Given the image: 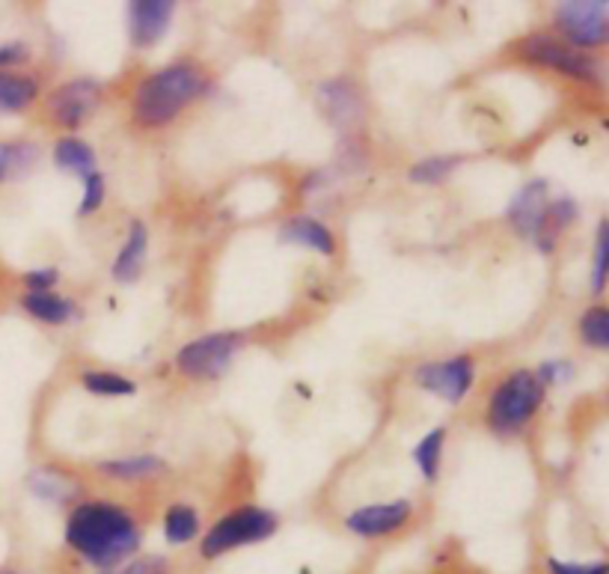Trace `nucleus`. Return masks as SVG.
Returning a JSON list of instances; mask_svg holds the SVG:
<instances>
[{
  "mask_svg": "<svg viewBox=\"0 0 609 574\" xmlns=\"http://www.w3.org/2000/svg\"><path fill=\"white\" fill-rule=\"evenodd\" d=\"M173 7L170 0H134L128 10L134 46H156L173 21Z\"/></svg>",
  "mask_w": 609,
  "mask_h": 574,
  "instance_id": "nucleus-11",
  "label": "nucleus"
},
{
  "mask_svg": "<svg viewBox=\"0 0 609 574\" xmlns=\"http://www.w3.org/2000/svg\"><path fill=\"white\" fill-rule=\"evenodd\" d=\"M164 467V462L158 456H134V458H119V462H108L101 465V471L119 479H143V476L158 474Z\"/></svg>",
  "mask_w": 609,
  "mask_h": 574,
  "instance_id": "nucleus-21",
  "label": "nucleus"
},
{
  "mask_svg": "<svg viewBox=\"0 0 609 574\" xmlns=\"http://www.w3.org/2000/svg\"><path fill=\"white\" fill-rule=\"evenodd\" d=\"M30 488L46 497V501H69L74 494V485L66 476L54 474V471H37L30 474Z\"/></svg>",
  "mask_w": 609,
  "mask_h": 574,
  "instance_id": "nucleus-23",
  "label": "nucleus"
},
{
  "mask_svg": "<svg viewBox=\"0 0 609 574\" xmlns=\"http://www.w3.org/2000/svg\"><path fill=\"white\" fill-rule=\"evenodd\" d=\"M30 158H33L30 147H0V179L24 170L30 165Z\"/></svg>",
  "mask_w": 609,
  "mask_h": 574,
  "instance_id": "nucleus-26",
  "label": "nucleus"
},
{
  "mask_svg": "<svg viewBox=\"0 0 609 574\" xmlns=\"http://www.w3.org/2000/svg\"><path fill=\"white\" fill-rule=\"evenodd\" d=\"M37 99V81L28 75H0V110H24Z\"/></svg>",
  "mask_w": 609,
  "mask_h": 574,
  "instance_id": "nucleus-18",
  "label": "nucleus"
},
{
  "mask_svg": "<svg viewBox=\"0 0 609 574\" xmlns=\"http://www.w3.org/2000/svg\"><path fill=\"white\" fill-rule=\"evenodd\" d=\"M607 224H600L598 229V254H595V277H591V286L595 293H603L607 286Z\"/></svg>",
  "mask_w": 609,
  "mask_h": 574,
  "instance_id": "nucleus-27",
  "label": "nucleus"
},
{
  "mask_svg": "<svg viewBox=\"0 0 609 574\" xmlns=\"http://www.w3.org/2000/svg\"><path fill=\"white\" fill-rule=\"evenodd\" d=\"M277 530V518L271 512L262 509H241L227 515L209 530V536L202 542V554L220 556L238 545H250V542H262Z\"/></svg>",
  "mask_w": 609,
  "mask_h": 574,
  "instance_id": "nucleus-4",
  "label": "nucleus"
},
{
  "mask_svg": "<svg viewBox=\"0 0 609 574\" xmlns=\"http://www.w3.org/2000/svg\"><path fill=\"white\" fill-rule=\"evenodd\" d=\"M197 530H200V518H197V512L191 506H173V509L167 512L164 521V536L170 545H184V542H191L197 536Z\"/></svg>",
  "mask_w": 609,
  "mask_h": 574,
  "instance_id": "nucleus-19",
  "label": "nucleus"
},
{
  "mask_svg": "<svg viewBox=\"0 0 609 574\" xmlns=\"http://www.w3.org/2000/svg\"><path fill=\"white\" fill-rule=\"evenodd\" d=\"M19 57H24V48H21V46L0 48V66L12 63V60H19Z\"/></svg>",
  "mask_w": 609,
  "mask_h": 574,
  "instance_id": "nucleus-32",
  "label": "nucleus"
},
{
  "mask_svg": "<svg viewBox=\"0 0 609 574\" xmlns=\"http://www.w3.org/2000/svg\"><path fill=\"white\" fill-rule=\"evenodd\" d=\"M24 310L37 316L39 321H48V325H63L74 316L72 304L51 293H28L24 295Z\"/></svg>",
  "mask_w": 609,
  "mask_h": 574,
  "instance_id": "nucleus-17",
  "label": "nucleus"
},
{
  "mask_svg": "<svg viewBox=\"0 0 609 574\" xmlns=\"http://www.w3.org/2000/svg\"><path fill=\"white\" fill-rule=\"evenodd\" d=\"M238 346H241L238 334H211V337L193 339L191 346H184L176 355V366L188 378H200V382L202 378H218L229 369Z\"/></svg>",
  "mask_w": 609,
  "mask_h": 574,
  "instance_id": "nucleus-6",
  "label": "nucleus"
},
{
  "mask_svg": "<svg viewBox=\"0 0 609 574\" xmlns=\"http://www.w3.org/2000/svg\"><path fill=\"white\" fill-rule=\"evenodd\" d=\"M66 538L83 560H90L99 568H110L122 563L128 554H134L140 533L134 521L113 503H83L72 512Z\"/></svg>",
  "mask_w": 609,
  "mask_h": 574,
  "instance_id": "nucleus-1",
  "label": "nucleus"
},
{
  "mask_svg": "<svg viewBox=\"0 0 609 574\" xmlns=\"http://www.w3.org/2000/svg\"><path fill=\"white\" fill-rule=\"evenodd\" d=\"M122 574H167L164 560H140V563L128 565Z\"/></svg>",
  "mask_w": 609,
  "mask_h": 574,
  "instance_id": "nucleus-31",
  "label": "nucleus"
},
{
  "mask_svg": "<svg viewBox=\"0 0 609 574\" xmlns=\"http://www.w3.org/2000/svg\"><path fill=\"white\" fill-rule=\"evenodd\" d=\"M83 182H87V188H83V200H81V209H78V215H90V211L99 209L101 200H104V182H101V174L87 176Z\"/></svg>",
  "mask_w": 609,
  "mask_h": 574,
  "instance_id": "nucleus-28",
  "label": "nucleus"
},
{
  "mask_svg": "<svg viewBox=\"0 0 609 574\" xmlns=\"http://www.w3.org/2000/svg\"><path fill=\"white\" fill-rule=\"evenodd\" d=\"M556 28L577 48L603 46L609 39L607 3L603 0H565L556 10Z\"/></svg>",
  "mask_w": 609,
  "mask_h": 574,
  "instance_id": "nucleus-5",
  "label": "nucleus"
},
{
  "mask_svg": "<svg viewBox=\"0 0 609 574\" xmlns=\"http://www.w3.org/2000/svg\"><path fill=\"white\" fill-rule=\"evenodd\" d=\"M545 194H547L545 182H529L527 188L511 200L509 220L520 236L536 238L538 232H541V224H545V211H547Z\"/></svg>",
  "mask_w": 609,
  "mask_h": 574,
  "instance_id": "nucleus-12",
  "label": "nucleus"
},
{
  "mask_svg": "<svg viewBox=\"0 0 609 574\" xmlns=\"http://www.w3.org/2000/svg\"><path fill=\"white\" fill-rule=\"evenodd\" d=\"M83 387L92 393H101V396H131L137 390L134 382L110 373H87L83 375Z\"/></svg>",
  "mask_w": 609,
  "mask_h": 574,
  "instance_id": "nucleus-24",
  "label": "nucleus"
},
{
  "mask_svg": "<svg viewBox=\"0 0 609 574\" xmlns=\"http://www.w3.org/2000/svg\"><path fill=\"white\" fill-rule=\"evenodd\" d=\"M547 568H550V574H609L607 563H562V560H550Z\"/></svg>",
  "mask_w": 609,
  "mask_h": 574,
  "instance_id": "nucleus-29",
  "label": "nucleus"
},
{
  "mask_svg": "<svg viewBox=\"0 0 609 574\" xmlns=\"http://www.w3.org/2000/svg\"><path fill=\"white\" fill-rule=\"evenodd\" d=\"M54 161L57 167L72 170V174L83 176V179L92 174H99V170H96V156H92V149L87 147V144H81V140H74V137H66V140L57 144Z\"/></svg>",
  "mask_w": 609,
  "mask_h": 574,
  "instance_id": "nucleus-16",
  "label": "nucleus"
},
{
  "mask_svg": "<svg viewBox=\"0 0 609 574\" xmlns=\"http://www.w3.org/2000/svg\"><path fill=\"white\" fill-rule=\"evenodd\" d=\"M206 72L191 63L167 66L140 83L134 96V117L149 128L167 126L182 108L206 92Z\"/></svg>",
  "mask_w": 609,
  "mask_h": 574,
  "instance_id": "nucleus-2",
  "label": "nucleus"
},
{
  "mask_svg": "<svg viewBox=\"0 0 609 574\" xmlns=\"http://www.w3.org/2000/svg\"><path fill=\"white\" fill-rule=\"evenodd\" d=\"M541 399H545V384L538 382V375L520 369L497 387L491 408H488V419L497 432L509 435V432H518L536 414Z\"/></svg>",
  "mask_w": 609,
  "mask_h": 574,
  "instance_id": "nucleus-3",
  "label": "nucleus"
},
{
  "mask_svg": "<svg viewBox=\"0 0 609 574\" xmlns=\"http://www.w3.org/2000/svg\"><path fill=\"white\" fill-rule=\"evenodd\" d=\"M520 55L532 60V63L550 66L556 72L571 75V78H580V81H598V63L591 60L589 55H580L573 48L556 42V39L547 37H529L523 39L520 46Z\"/></svg>",
  "mask_w": 609,
  "mask_h": 574,
  "instance_id": "nucleus-7",
  "label": "nucleus"
},
{
  "mask_svg": "<svg viewBox=\"0 0 609 574\" xmlns=\"http://www.w3.org/2000/svg\"><path fill=\"white\" fill-rule=\"evenodd\" d=\"M417 382L426 390L443 396L446 402H461L473 384V360L470 357H452L440 364H428L417 373Z\"/></svg>",
  "mask_w": 609,
  "mask_h": 574,
  "instance_id": "nucleus-9",
  "label": "nucleus"
},
{
  "mask_svg": "<svg viewBox=\"0 0 609 574\" xmlns=\"http://www.w3.org/2000/svg\"><path fill=\"white\" fill-rule=\"evenodd\" d=\"M410 518V503L408 501H392L378 503V506H363L348 515V530L357 536H387Z\"/></svg>",
  "mask_w": 609,
  "mask_h": 574,
  "instance_id": "nucleus-10",
  "label": "nucleus"
},
{
  "mask_svg": "<svg viewBox=\"0 0 609 574\" xmlns=\"http://www.w3.org/2000/svg\"><path fill=\"white\" fill-rule=\"evenodd\" d=\"M24 280H28L30 293H48L57 283V271L54 268H39V271H30Z\"/></svg>",
  "mask_w": 609,
  "mask_h": 574,
  "instance_id": "nucleus-30",
  "label": "nucleus"
},
{
  "mask_svg": "<svg viewBox=\"0 0 609 574\" xmlns=\"http://www.w3.org/2000/svg\"><path fill=\"white\" fill-rule=\"evenodd\" d=\"M321 108L328 113L337 126H348L360 117V101H357V92L342 81H330L319 90Z\"/></svg>",
  "mask_w": 609,
  "mask_h": 574,
  "instance_id": "nucleus-13",
  "label": "nucleus"
},
{
  "mask_svg": "<svg viewBox=\"0 0 609 574\" xmlns=\"http://www.w3.org/2000/svg\"><path fill=\"white\" fill-rule=\"evenodd\" d=\"M582 343L591 348H609V310L607 307H591L580 319Z\"/></svg>",
  "mask_w": 609,
  "mask_h": 574,
  "instance_id": "nucleus-22",
  "label": "nucleus"
},
{
  "mask_svg": "<svg viewBox=\"0 0 609 574\" xmlns=\"http://www.w3.org/2000/svg\"><path fill=\"white\" fill-rule=\"evenodd\" d=\"M282 241H289V245H303L312 247V250H319V254H333L337 245H333V236H330V229H325L319 220L312 218H294L289 220L280 232Z\"/></svg>",
  "mask_w": 609,
  "mask_h": 574,
  "instance_id": "nucleus-14",
  "label": "nucleus"
},
{
  "mask_svg": "<svg viewBox=\"0 0 609 574\" xmlns=\"http://www.w3.org/2000/svg\"><path fill=\"white\" fill-rule=\"evenodd\" d=\"M443 441L446 428H431L426 438L419 441V447L413 449V462L422 471L426 479H435L437 467H440V456H443Z\"/></svg>",
  "mask_w": 609,
  "mask_h": 574,
  "instance_id": "nucleus-20",
  "label": "nucleus"
},
{
  "mask_svg": "<svg viewBox=\"0 0 609 574\" xmlns=\"http://www.w3.org/2000/svg\"><path fill=\"white\" fill-rule=\"evenodd\" d=\"M455 167H458V158H428V161L410 167V179L413 182H443Z\"/></svg>",
  "mask_w": 609,
  "mask_h": 574,
  "instance_id": "nucleus-25",
  "label": "nucleus"
},
{
  "mask_svg": "<svg viewBox=\"0 0 609 574\" xmlns=\"http://www.w3.org/2000/svg\"><path fill=\"white\" fill-rule=\"evenodd\" d=\"M143 259H146V227L140 224V220H134L131 229H128L126 247H122V254L117 256V265H113V277H117L119 283H131L137 274H140V268H143Z\"/></svg>",
  "mask_w": 609,
  "mask_h": 574,
  "instance_id": "nucleus-15",
  "label": "nucleus"
},
{
  "mask_svg": "<svg viewBox=\"0 0 609 574\" xmlns=\"http://www.w3.org/2000/svg\"><path fill=\"white\" fill-rule=\"evenodd\" d=\"M101 87L90 78H78L57 87L48 99V113L60 128H78L92 110L99 108Z\"/></svg>",
  "mask_w": 609,
  "mask_h": 574,
  "instance_id": "nucleus-8",
  "label": "nucleus"
}]
</instances>
